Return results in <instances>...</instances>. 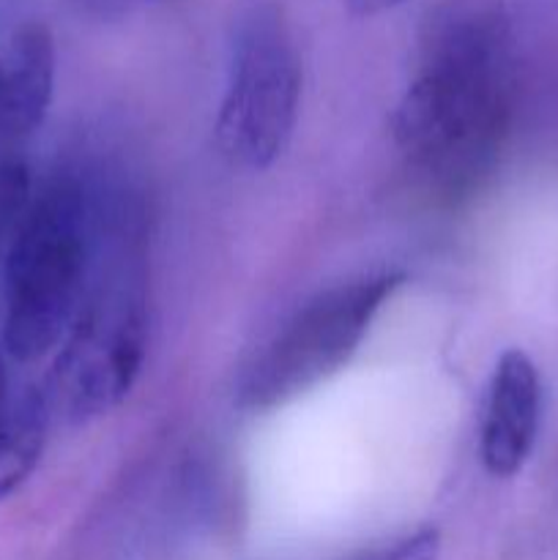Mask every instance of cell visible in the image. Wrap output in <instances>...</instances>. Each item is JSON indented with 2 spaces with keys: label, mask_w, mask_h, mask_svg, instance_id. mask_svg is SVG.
<instances>
[{
  "label": "cell",
  "mask_w": 558,
  "mask_h": 560,
  "mask_svg": "<svg viewBox=\"0 0 558 560\" xmlns=\"http://www.w3.org/2000/svg\"><path fill=\"white\" fill-rule=\"evenodd\" d=\"M509 52L501 22L452 11L432 31L427 60L394 113V137L427 164L474 162L507 115Z\"/></svg>",
  "instance_id": "1"
},
{
  "label": "cell",
  "mask_w": 558,
  "mask_h": 560,
  "mask_svg": "<svg viewBox=\"0 0 558 560\" xmlns=\"http://www.w3.org/2000/svg\"><path fill=\"white\" fill-rule=\"evenodd\" d=\"M85 277V200L58 178L31 202L14 233L3 273V348L36 361L58 348L80 315Z\"/></svg>",
  "instance_id": "2"
},
{
  "label": "cell",
  "mask_w": 558,
  "mask_h": 560,
  "mask_svg": "<svg viewBox=\"0 0 558 560\" xmlns=\"http://www.w3.org/2000/svg\"><path fill=\"white\" fill-rule=\"evenodd\" d=\"M403 284V271H377L315 295L249 366L239 388L241 408H282L337 375Z\"/></svg>",
  "instance_id": "3"
},
{
  "label": "cell",
  "mask_w": 558,
  "mask_h": 560,
  "mask_svg": "<svg viewBox=\"0 0 558 560\" xmlns=\"http://www.w3.org/2000/svg\"><path fill=\"white\" fill-rule=\"evenodd\" d=\"M301 58L277 5L241 22L228 88L217 115V142L230 162L266 170L288 151L299 124Z\"/></svg>",
  "instance_id": "4"
},
{
  "label": "cell",
  "mask_w": 558,
  "mask_h": 560,
  "mask_svg": "<svg viewBox=\"0 0 558 560\" xmlns=\"http://www.w3.org/2000/svg\"><path fill=\"white\" fill-rule=\"evenodd\" d=\"M146 355V310L131 293H104L69 328L53 372L55 405L88 421L129 397Z\"/></svg>",
  "instance_id": "5"
},
{
  "label": "cell",
  "mask_w": 558,
  "mask_h": 560,
  "mask_svg": "<svg viewBox=\"0 0 558 560\" xmlns=\"http://www.w3.org/2000/svg\"><path fill=\"white\" fill-rule=\"evenodd\" d=\"M542 419V383L536 364L520 348L503 350L492 370L481 416V465L496 479H512L528 463Z\"/></svg>",
  "instance_id": "6"
},
{
  "label": "cell",
  "mask_w": 558,
  "mask_h": 560,
  "mask_svg": "<svg viewBox=\"0 0 558 560\" xmlns=\"http://www.w3.org/2000/svg\"><path fill=\"white\" fill-rule=\"evenodd\" d=\"M55 91V38L44 22L14 27L0 47V137L16 140L42 126Z\"/></svg>",
  "instance_id": "7"
},
{
  "label": "cell",
  "mask_w": 558,
  "mask_h": 560,
  "mask_svg": "<svg viewBox=\"0 0 558 560\" xmlns=\"http://www.w3.org/2000/svg\"><path fill=\"white\" fill-rule=\"evenodd\" d=\"M47 399L25 392L0 408V503L14 495L42 459L47 443Z\"/></svg>",
  "instance_id": "8"
},
{
  "label": "cell",
  "mask_w": 558,
  "mask_h": 560,
  "mask_svg": "<svg viewBox=\"0 0 558 560\" xmlns=\"http://www.w3.org/2000/svg\"><path fill=\"white\" fill-rule=\"evenodd\" d=\"M31 170L20 159H3L0 162V244L14 238L31 208Z\"/></svg>",
  "instance_id": "9"
},
{
  "label": "cell",
  "mask_w": 558,
  "mask_h": 560,
  "mask_svg": "<svg viewBox=\"0 0 558 560\" xmlns=\"http://www.w3.org/2000/svg\"><path fill=\"white\" fill-rule=\"evenodd\" d=\"M438 556H441V534L438 528H421L359 560H438Z\"/></svg>",
  "instance_id": "10"
},
{
  "label": "cell",
  "mask_w": 558,
  "mask_h": 560,
  "mask_svg": "<svg viewBox=\"0 0 558 560\" xmlns=\"http://www.w3.org/2000/svg\"><path fill=\"white\" fill-rule=\"evenodd\" d=\"M399 3H405V0H345L353 16H377L383 11H392Z\"/></svg>",
  "instance_id": "11"
},
{
  "label": "cell",
  "mask_w": 558,
  "mask_h": 560,
  "mask_svg": "<svg viewBox=\"0 0 558 560\" xmlns=\"http://www.w3.org/2000/svg\"><path fill=\"white\" fill-rule=\"evenodd\" d=\"M5 399H9V377H5V364L3 355H0V408H3Z\"/></svg>",
  "instance_id": "12"
}]
</instances>
